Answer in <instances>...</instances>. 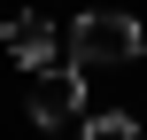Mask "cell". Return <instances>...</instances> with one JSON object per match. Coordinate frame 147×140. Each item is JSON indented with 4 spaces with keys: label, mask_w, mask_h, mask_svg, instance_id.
<instances>
[{
    "label": "cell",
    "mask_w": 147,
    "mask_h": 140,
    "mask_svg": "<svg viewBox=\"0 0 147 140\" xmlns=\"http://www.w3.org/2000/svg\"><path fill=\"white\" fill-rule=\"evenodd\" d=\"M140 55H147V23L124 16V8H93V16L70 23V62L78 70H124Z\"/></svg>",
    "instance_id": "cell-1"
},
{
    "label": "cell",
    "mask_w": 147,
    "mask_h": 140,
    "mask_svg": "<svg viewBox=\"0 0 147 140\" xmlns=\"http://www.w3.org/2000/svg\"><path fill=\"white\" fill-rule=\"evenodd\" d=\"M31 117H39V125H70V117H85V70H78V62L31 70Z\"/></svg>",
    "instance_id": "cell-2"
},
{
    "label": "cell",
    "mask_w": 147,
    "mask_h": 140,
    "mask_svg": "<svg viewBox=\"0 0 147 140\" xmlns=\"http://www.w3.org/2000/svg\"><path fill=\"white\" fill-rule=\"evenodd\" d=\"M0 47H8L23 70H54V47H62V39H54L47 16H8V23H0Z\"/></svg>",
    "instance_id": "cell-3"
},
{
    "label": "cell",
    "mask_w": 147,
    "mask_h": 140,
    "mask_svg": "<svg viewBox=\"0 0 147 140\" xmlns=\"http://www.w3.org/2000/svg\"><path fill=\"white\" fill-rule=\"evenodd\" d=\"M85 140H140V125L124 109H101V117H85Z\"/></svg>",
    "instance_id": "cell-4"
}]
</instances>
